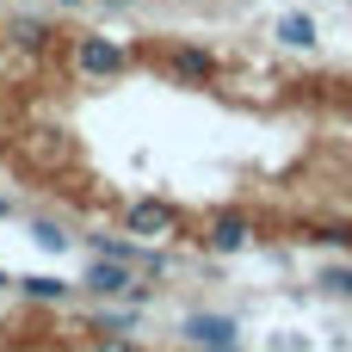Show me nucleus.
Returning <instances> with one entry per match:
<instances>
[{
  "label": "nucleus",
  "mask_w": 352,
  "mask_h": 352,
  "mask_svg": "<svg viewBox=\"0 0 352 352\" xmlns=\"http://www.w3.org/2000/svg\"><path fill=\"white\" fill-rule=\"evenodd\" d=\"M74 68H80L87 80H111V74H124V68H130V56H124V43H118V37L87 31V37L74 43Z\"/></svg>",
  "instance_id": "1"
},
{
  "label": "nucleus",
  "mask_w": 352,
  "mask_h": 352,
  "mask_svg": "<svg viewBox=\"0 0 352 352\" xmlns=\"http://www.w3.org/2000/svg\"><path fill=\"white\" fill-rule=\"evenodd\" d=\"M179 229V210L167 204V198H136L130 210H124V235H136V241H161V235H173Z\"/></svg>",
  "instance_id": "2"
},
{
  "label": "nucleus",
  "mask_w": 352,
  "mask_h": 352,
  "mask_svg": "<svg viewBox=\"0 0 352 352\" xmlns=\"http://www.w3.org/2000/svg\"><path fill=\"white\" fill-rule=\"evenodd\" d=\"M179 334H186L192 346H204V352H235V334H241V328H235L229 316H186Z\"/></svg>",
  "instance_id": "3"
},
{
  "label": "nucleus",
  "mask_w": 352,
  "mask_h": 352,
  "mask_svg": "<svg viewBox=\"0 0 352 352\" xmlns=\"http://www.w3.org/2000/svg\"><path fill=\"white\" fill-rule=\"evenodd\" d=\"M80 285H87L93 297H130V291H136V278H130V266H124V260H93Z\"/></svg>",
  "instance_id": "4"
},
{
  "label": "nucleus",
  "mask_w": 352,
  "mask_h": 352,
  "mask_svg": "<svg viewBox=\"0 0 352 352\" xmlns=\"http://www.w3.org/2000/svg\"><path fill=\"white\" fill-rule=\"evenodd\" d=\"M173 74L179 80H192V87H204V80H217V56L210 50H198V43H173Z\"/></svg>",
  "instance_id": "5"
},
{
  "label": "nucleus",
  "mask_w": 352,
  "mask_h": 352,
  "mask_svg": "<svg viewBox=\"0 0 352 352\" xmlns=\"http://www.w3.org/2000/svg\"><path fill=\"white\" fill-rule=\"evenodd\" d=\"M248 235H254V229H248V217H241V210H217L204 241H210V254H235V248H248Z\"/></svg>",
  "instance_id": "6"
},
{
  "label": "nucleus",
  "mask_w": 352,
  "mask_h": 352,
  "mask_svg": "<svg viewBox=\"0 0 352 352\" xmlns=\"http://www.w3.org/2000/svg\"><path fill=\"white\" fill-rule=\"evenodd\" d=\"M278 43H285V50H316V43H322V37H316V19H309V12H285V19H278Z\"/></svg>",
  "instance_id": "7"
},
{
  "label": "nucleus",
  "mask_w": 352,
  "mask_h": 352,
  "mask_svg": "<svg viewBox=\"0 0 352 352\" xmlns=\"http://www.w3.org/2000/svg\"><path fill=\"white\" fill-rule=\"evenodd\" d=\"M25 161H68V136H56V130H31V142H25Z\"/></svg>",
  "instance_id": "8"
},
{
  "label": "nucleus",
  "mask_w": 352,
  "mask_h": 352,
  "mask_svg": "<svg viewBox=\"0 0 352 352\" xmlns=\"http://www.w3.org/2000/svg\"><path fill=\"white\" fill-rule=\"evenodd\" d=\"M68 291H74V285H62V278H43V272L19 278V297H31V303H68Z\"/></svg>",
  "instance_id": "9"
},
{
  "label": "nucleus",
  "mask_w": 352,
  "mask_h": 352,
  "mask_svg": "<svg viewBox=\"0 0 352 352\" xmlns=\"http://www.w3.org/2000/svg\"><path fill=\"white\" fill-rule=\"evenodd\" d=\"M31 241L50 248V254H68V229L62 223H31Z\"/></svg>",
  "instance_id": "10"
},
{
  "label": "nucleus",
  "mask_w": 352,
  "mask_h": 352,
  "mask_svg": "<svg viewBox=\"0 0 352 352\" xmlns=\"http://www.w3.org/2000/svg\"><path fill=\"white\" fill-rule=\"evenodd\" d=\"M316 285H322L328 297H352V266H328V272H322Z\"/></svg>",
  "instance_id": "11"
},
{
  "label": "nucleus",
  "mask_w": 352,
  "mask_h": 352,
  "mask_svg": "<svg viewBox=\"0 0 352 352\" xmlns=\"http://www.w3.org/2000/svg\"><path fill=\"white\" fill-rule=\"evenodd\" d=\"M93 352H142V346L124 340V334H99V346H93Z\"/></svg>",
  "instance_id": "12"
},
{
  "label": "nucleus",
  "mask_w": 352,
  "mask_h": 352,
  "mask_svg": "<svg viewBox=\"0 0 352 352\" xmlns=\"http://www.w3.org/2000/svg\"><path fill=\"white\" fill-rule=\"evenodd\" d=\"M25 352H62V346H25Z\"/></svg>",
  "instance_id": "13"
},
{
  "label": "nucleus",
  "mask_w": 352,
  "mask_h": 352,
  "mask_svg": "<svg viewBox=\"0 0 352 352\" xmlns=\"http://www.w3.org/2000/svg\"><path fill=\"white\" fill-rule=\"evenodd\" d=\"M0 217H12V204H6V198H0Z\"/></svg>",
  "instance_id": "14"
},
{
  "label": "nucleus",
  "mask_w": 352,
  "mask_h": 352,
  "mask_svg": "<svg viewBox=\"0 0 352 352\" xmlns=\"http://www.w3.org/2000/svg\"><path fill=\"white\" fill-rule=\"evenodd\" d=\"M105 6H130V0H105Z\"/></svg>",
  "instance_id": "15"
},
{
  "label": "nucleus",
  "mask_w": 352,
  "mask_h": 352,
  "mask_svg": "<svg viewBox=\"0 0 352 352\" xmlns=\"http://www.w3.org/2000/svg\"><path fill=\"white\" fill-rule=\"evenodd\" d=\"M0 285H6V272H0Z\"/></svg>",
  "instance_id": "16"
}]
</instances>
